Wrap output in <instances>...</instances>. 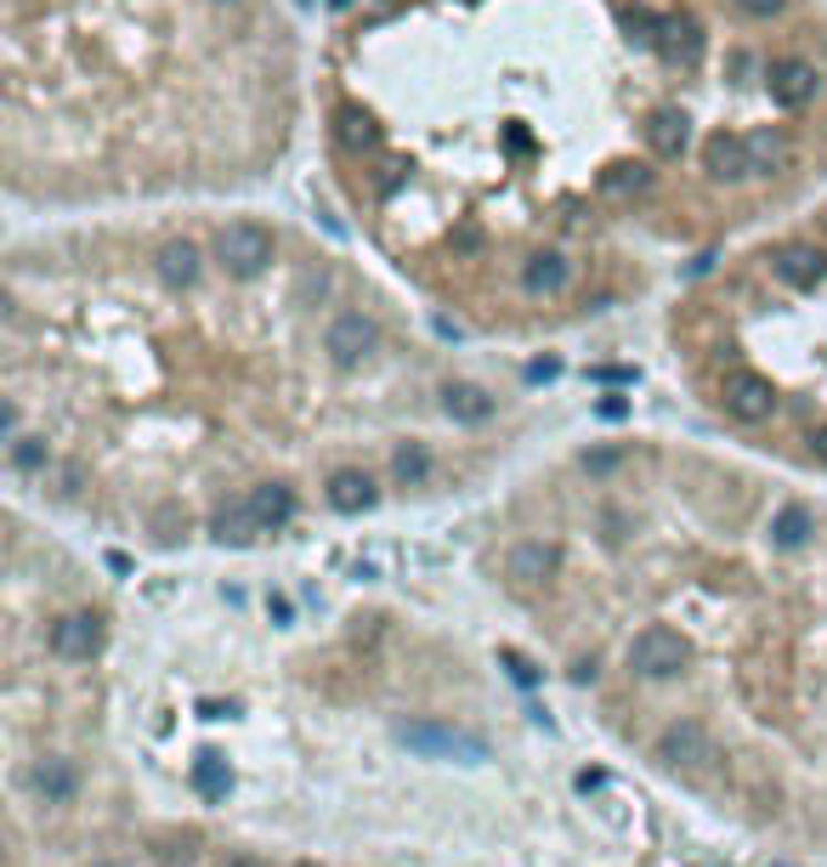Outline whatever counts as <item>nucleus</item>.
I'll list each match as a JSON object with an SVG mask.
<instances>
[{
	"label": "nucleus",
	"mask_w": 827,
	"mask_h": 867,
	"mask_svg": "<svg viewBox=\"0 0 827 867\" xmlns=\"http://www.w3.org/2000/svg\"><path fill=\"white\" fill-rule=\"evenodd\" d=\"M272 256H278V238L261 221H227L216 233V261L227 278H261L272 267Z\"/></svg>",
	"instance_id": "1"
},
{
	"label": "nucleus",
	"mask_w": 827,
	"mask_h": 867,
	"mask_svg": "<svg viewBox=\"0 0 827 867\" xmlns=\"http://www.w3.org/2000/svg\"><path fill=\"white\" fill-rule=\"evenodd\" d=\"M397 743L420 760H454V765H482L488 760V743L476 732H459V726H443V720H409L397 726Z\"/></svg>",
	"instance_id": "2"
},
{
	"label": "nucleus",
	"mask_w": 827,
	"mask_h": 867,
	"mask_svg": "<svg viewBox=\"0 0 827 867\" xmlns=\"http://www.w3.org/2000/svg\"><path fill=\"white\" fill-rule=\"evenodd\" d=\"M686 663H692V641L680 630H669V623H647V630L629 641V669L647 674V681H674Z\"/></svg>",
	"instance_id": "3"
},
{
	"label": "nucleus",
	"mask_w": 827,
	"mask_h": 867,
	"mask_svg": "<svg viewBox=\"0 0 827 867\" xmlns=\"http://www.w3.org/2000/svg\"><path fill=\"white\" fill-rule=\"evenodd\" d=\"M720 403H725V414H732V420L759 425V420L776 414V385H771L765 374H754V369H732V374H725Z\"/></svg>",
	"instance_id": "4"
},
{
	"label": "nucleus",
	"mask_w": 827,
	"mask_h": 867,
	"mask_svg": "<svg viewBox=\"0 0 827 867\" xmlns=\"http://www.w3.org/2000/svg\"><path fill=\"white\" fill-rule=\"evenodd\" d=\"M658 760L669 771H703V765L720 760V749H714V737L697 726V720H674V726L658 737Z\"/></svg>",
	"instance_id": "5"
},
{
	"label": "nucleus",
	"mask_w": 827,
	"mask_h": 867,
	"mask_svg": "<svg viewBox=\"0 0 827 867\" xmlns=\"http://www.w3.org/2000/svg\"><path fill=\"white\" fill-rule=\"evenodd\" d=\"M374 347H380V329H374V318H363V312H340V318L329 323V334H323V352H329L340 369H358Z\"/></svg>",
	"instance_id": "6"
},
{
	"label": "nucleus",
	"mask_w": 827,
	"mask_h": 867,
	"mask_svg": "<svg viewBox=\"0 0 827 867\" xmlns=\"http://www.w3.org/2000/svg\"><path fill=\"white\" fill-rule=\"evenodd\" d=\"M771 103L776 109H805L816 103V91H821V74L805 63V58H783V63H771Z\"/></svg>",
	"instance_id": "7"
},
{
	"label": "nucleus",
	"mask_w": 827,
	"mask_h": 867,
	"mask_svg": "<svg viewBox=\"0 0 827 867\" xmlns=\"http://www.w3.org/2000/svg\"><path fill=\"white\" fill-rule=\"evenodd\" d=\"M556 567H561V550L545 545V539H521V545H510V556H505V578H510V585H521V590L545 585Z\"/></svg>",
	"instance_id": "8"
},
{
	"label": "nucleus",
	"mask_w": 827,
	"mask_h": 867,
	"mask_svg": "<svg viewBox=\"0 0 827 867\" xmlns=\"http://www.w3.org/2000/svg\"><path fill=\"white\" fill-rule=\"evenodd\" d=\"M96 647H103V618H96V612H69V618L52 623V652H58V658L80 663V658H91Z\"/></svg>",
	"instance_id": "9"
},
{
	"label": "nucleus",
	"mask_w": 827,
	"mask_h": 867,
	"mask_svg": "<svg viewBox=\"0 0 827 867\" xmlns=\"http://www.w3.org/2000/svg\"><path fill=\"white\" fill-rule=\"evenodd\" d=\"M703 171H709L714 182H743V176H754V165H748V136L714 131L709 148H703Z\"/></svg>",
	"instance_id": "10"
},
{
	"label": "nucleus",
	"mask_w": 827,
	"mask_h": 867,
	"mask_svg": "<svg viewBox=\"0 0 827 867\" xmlns=\"http://www.w3.org/2000/svg\"><path fill=\"white\" fill-rule=\"evenodd\" d=\"M686 142H692V114L686 109H652L647 114V148L658 159H680Z\"/></svg>",
	"instance_id": "11"
},
{
	"label": "nucleus",
	"mask_w": 827,
	"mask_h": 867,
	"mask_svg": "<svg viewBox=\"0 0 827 867\" xmlns=\"http://www.w3.org/2000/svg\"><path fill=\"white\" fill-rule=\"evenodd\" d=\"M771 272L783 278L788 289H816L827 278V256L816 245H783V250L771 256Z\"/></svg>",
	"instance_id": "12"
},
{
	"label": "nucleus",
	"mask_w": 827,
	"mask_h": 867,
	"mask_svg": "<svg viewBox=\"0 0 827 867\" xmlns=\"http://www.w3.org/2000/svg\"><path fill=\"white\" fill-rule=\"evenodd\" d=\"M567 283H572V261H567L561 250H539V256H527V267H521V289H527V296L550 301V296H561Z\"/></svg>",
	"instance_id": "13"
},
{
	"label": "nucleus",
	"mask_w": 827,
	"mask_h": 867,
	"mask_svg": "<svg viewBox=\"0 0 827 867\" xmlns=\"http://www.w3.org/2000/svg\"><path fill=\"white\" fill-rule=\"evenodd\" d=\"M374 499H380V488H374V476L369 471H334L329 476V505L340 510V516H363V510H374Z\"/></svg>",
	"instance_id": "14"
},
{
	"label": "nucleus",
	"mask_w": 827,
	"mask_h": 867,
	"mask_svg": "<svg viewBox=\"0 0 827 867\" xmlns=\"http://www.w3.org/2000/svg\"><path fill=\"white\" fill-rule=\"evenodd\" d=\"M658 52H663L669 63H680V69H697V58H703V29H697V18H663Z\"/></svg>",
	"instance_id": "15"
},
{
	"label": "nucleus",
	"mask_w": 827,
	"mask_h": 867,
	"mask_svg": "<svg viewBox=\"0 0 827 867\" xmlns=\"http://www.w3.org/2000/svg\"><path fill=\"white\" fill-rule=\"evenodd\" d=\"M334 142H340L347 154H374V148H380V125H374V114L358 109V103L334 109Z\"/></svg>",
	"instance_id": "16"
},
{
	"label": "nucleus",
	"mask_w": 827,
	"mask_h": 867,
	"mask_svg": "<svg viewBox=\"0 0 827 867\" xmlns=\"http://www.w3.org/2000/svg\"><path fill=\"white\" fill-rule=\"evenodd\" d=\"M29 788H34L45 805H69L74 788H80V777H74L69 760H34V765H29Z\"/></svg>",
	"instance_id": "17"
},
{
	"label": "nucleus",
	"mask_w": 827,
	"mask_h": 867,
	"mask_svg": "<svg viewBox=\"0 0 827 867\" xmlns=\"http://www.w3.org/2000/svg\"><path fill=\"white\" fill-rule=\"evenodd\" d=\"M443 409L459 425H482V420L494 414V398L482 392V385H471V380H454V385H443Z\"/></svg>",
	"instance_id": "18"
},
{
	"label": "nucleus",
	"mask_w": 827,
	"mask_h": 867,
	"mask_svg": "<svg viewBox=\"0 0 827 867\" xmlns=\"http://www.w3.org/2000/svg\"><path fill=\"white\" fill-rule=\"evenodd\" d=\"M199 245H187V238H170V245L159 250V278L170 283V289H193L199 283Z\"/></svg>",
	"instance_id": "19"
},
{
	"label": "nucleus",
	"mask_w": 827,
	"mask_h": 867,
	"mask_svg": "<svg viewBox=\"0 0 827 867\" xmlns=\"http://www.w3.org/2000/svg\"><path fill=\"white\" fill-rule=\"evenodd\" d=\"M250 516L261 522V534H272V527H283L289 516H296V494H289L283 482H261V488L250 494Z\"/></svg>",
	"instance_id": "20"
},
{
	"label": "nucleus",
	"mask_w": 827,
	"mask_h": 867,
	"mask_svg": "<svg viewBox=\"0 0 827 867\" xmlns=\"http://www.w3.org/2000/svg\"><path fill=\"white\" fill-rule=\"evenodd\" d=\"M810 534H816V522H810L805 505H783V510H776V522H771V545L776 550H799Z\"/></svg>",
	"instance_id": "21"
},
{
	"label": "nucleus",
	"mask_w": 827,
	"mask_h": 867,
	"mask_svg": "<svg viewBox=\"0 0 827 867\" xmlns=\"http://www.w3.org/2000/svg\"><path fill=\"white\" fill-rule=\"evenodd\" d=\"M210 534L221 539V545H250L256 534H261V522L250 516V499H238V505H227L216 522H210Z\"/></svg>",
	"instance_id": "22"
},
{
	"label": "nucleus",
	"mask_w": 827,
	"mask_h": 867,
	"mask_svg": "<svg viewBox=\"0 0 827 867\" xmlns=\"http://www.w3.org/2000/svg\"><path fill=\"white\" fill-rule=\"evenodd\" d=\"M748 165H754V176L783 171V165H788V142L776 136L771 125H765V131H748Z\"/></svg>",
	"instance_id": "23"
},
{
	"label": "nucleus",
	"mask_w": 827,
	"mask_h": 867,
	"mask_svg": "<svg viewBox=\"0 0 827 867\" xmlns=\"http://www.w3.org/2000/svg\"><path fill=\"white\" fill-rule=\"evenodd\" d=\"M193 788H199L205 799H227V794H232L227 760H221V754H199V760H193Z\"/></svg>",
	"instance_id": "24"
},
{
	"label": "nucleus",
	"mask_w": 827,
	"mask_h": 867,
	"mask_svg": "<svg viewBox=\"0 0 827 867\" xmlns=\"http://www.w3.org/2000/svg\"><path fill=\"white\" fill-rule=\"evenodd\" d=\"M652 187V171L647 165H607L601 171V193H607V199H629V193H647Z\"/></svg>",
	"instance_id": "25"
},
{
	"label": "nucleus",
	"mask_w": 827,
	"mask_h": 867,
	"mask_svg": "<svg viewBox=\"0 0 827 867\" xmlns=\"http://www.w3.org/2000/svg\"><path fill=\"white\" fill-rule=\"evenodd\" d=\"M392 476L403 482V488H420V482L431 476V454H425V443H403V448L392 454Z\"/></svg>",
	"instance_id": "26"
},
{
	"label": "nucleus",
	"mask_w": 827,
	"mask_h": 867,
	"mask_svg": "<svg viewBox=\"0 0 827 867\" xmlns=\"http://www.w3.org/2000/svg\"><path fill=\"white\" fill-rule=\"evenodd\" d=\"M499 663H505V674L516 687H539V663H533L527 652H516V647H499Z\"/></svg>",
	"instance_id": "27"
},
{
	"label": "nucleus",
	"mask_w": 827,
	"mask_h": 867,
	"mask_svg": "<svg viewBox=\"0 0 827 867\" xmlns=\"http://www.w3.org/2000/svg\"><path fill=\"white\" fill-rule=\"evenodd\" d=\"M45 460H52V454H45L40 437H18V443H12V471L29 476V471H45Z\"/></svg>",
	"instance_id": "28"
},
{
	"label": "nucleus",
	"mask_w": 827,
	"mask_h": 867,
	"mask_svg": "<svg viewBox=\"0 0 827 867\" xmlns=\"http://www.w3.org/2000/svg\"><path fill=\"white\" fill-rule=\"evenodd\" d=\"M788 0H737V12H748V18H776Z\"/></svg>",
	"instance_id": "29"
},
{
	"label": "nucleus",
	"mask_w": 827,
	"mask_h": 867,
	"mask_svg": "<svg viewBox=\"0 0 827 867\" xmlns=\"http://www.w3.org/2000/svg\"><path fill=\"white\" fill-rule=\"evenodd\" d=\"M618 460H623L618 448H601V454H583V465H590V471H612Z\"/></svg>",
	"instance_id": "30"
},
{
	"label": "nucleus",
	"mask_w": 827,
	"mask_h": 867,
	"mask_svg": "<svg viewBox=\"0 0 827 867\" xmlns=\"http://www.w3.org/2000/svg\"><path fill=\"white\" fill-rule=\"evenodd\" d=\"M596 414H601V420H623V414H629V403H623V398H601V403H596Z\"/></svg>",
	"instance_id": "31"
},
{
	"label": "nucleus",
	"mask_w": 827,
	"mask_h": 867,
	"mask_svg": "<svg viewBox=\"0 0 827 867\" xmlns=\"http://www.w3.org/2000/svg\"><path fill=\"white\" fill-rule=\"evenodd\" d=\"M596 380H612V385H629V380H635V369H623V363H612V369H596Z\"/></svg>",
	"instance_id": "32"
},
{
	"label": "nucleus",
	"mask_w": 827,
	"mask_h": 867,
	"mask_svg": "<svg viewBox=\"0 0 827 867\" xmlns=\"http://www.w3.org/2000/svg\"><path fill=\"white\" fill-rule=\"evenodd\" d=\"M556 374H561V363H550V358L545 363H527V380H556Z\"/></svg>",
	"instance_id": "33"
},
{
	"label": "nucleus",
	"mask_w": 827,
	"mask_h": 867,
	"mask_svg": "<svg viewBox=\"0 0 827 867\" xmlns=\"http://www.w3.org/2000/svg\"><path fill=\"white\" fill-rule=\"evenodd\" d=\"M572 681H578V687H590V681H596V658H583V663H572Z\"/></svg>",
	"instance_id": "34"
},
{
	"label": "nucleus",
	"mask_w": 827,
	"mask_h": 867,
	"mask_svg": "<svg viewBox=\"0 0 827 867\" xmlns=\"http://www.w3.org/2000/svg\"><path fill=\"white\" fill-rule=\"evenodd\" d=\"M607 777H601V771H578V794H596Z\"/></svg>",
	"instance_id": "35"
},
{
	"label": "nucleus",
	"mask_w": 827,
	"mask_h": 867,
	"mask_svg": "<svg viewBox=\"0 0 827 867\" xmlns=\"http://www.w3.org/2000/svg\"><path fill=\"white\" fill-rule=\"evenodd\" d=\"M810 454L827 465V425H816V431H810Z\"/></svg>",
	"instance_id": "36"
},
{
	"label": "nucleus",
	"mask_w": 827,
	"mask_h": 867,
	"mask_svg": "<svg viewBox=\"0 0 827 867\" xmlns=\"http://www.w3.org/2000/svg\"><path fill=\"white\" fill-rule=\"evenodd\" d=\"M227 867H261V861H245V856H238V861H227Z\"/></svg>",
	"instance_id": "37"
},
{
	"label": "nucleus",
	"mask_w": 827,
	"mask_h": 867,
	"mask_svg": "<svg viewBox=\"0 0 827 867\" xmlns=\"http://www.w3.org/2000/svg\"><path fill=\"white\" fill-rule=\"evenodd\" d=\"M329 7H334V12H347V7H352V0H329Z\"/></svg>",
	"instance_id": "38"
},
{
	"label": "nucleus",
	"mask_w": 827,
	"mask_h": 867,
	"mask_svg": "<svg viewBox=\"0 0 827 867\" xmlns=\"http://www.w3.org/2000/svg\"><path fill=\"white\" fill-rule=\"evenodd\" d=\"M296 867H318V861H296Z\"/></svg>",
	"instance_id": "39"
},
{
	"label": "nucleus",
	"mask_w": 827,
	"mask_h": 867,
	"mask_svg": "<svg viewBox=\"0 0 827 867\" xmlns=\"http://www.w3.org/2000/svg\"><path fill=\"white\" fill-rule=\"evenodd\" d=\"M96 867H114V861H96Z\"/></svg>",
	"instance_id": "40"
}]
</instances>
